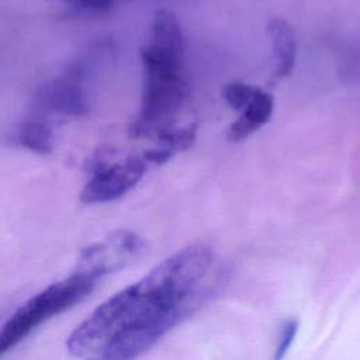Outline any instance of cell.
<instances>
[{
	"label": "cell",
	"mask_w": 360,
	"mask_h": 360,
	"mask_svg": "<svg viewBox=\"0 0 360 360\" xmlns=\"http://www.w3.org/2000/svg\"><path fill=\"white\" fill-rule=\"evenodd\" d=\"M143 90L132 136L156 134L172 125V120L187 97L184 76V41L181 27L163 21L152 27L150 42L141 49Z\"/></svg>",
	"instance_id": "1"
},
{
	"label": "cell",
	"mask_w": 360,
	"mask_h": 360,
	"mask_svg": "<svg viewBox=\"0 0 360 360\" xmlns=\"http://www.w3.org/2000/svg\"><path fill=\"white\" fill-rule=\"evenodd\" d=\"M163 305L174 304L152 298L135 283L105 300L80 322L69 335L66 347L69 353L76 357L100 352L129 322Z\"/></svg>",
	"instance_id": "2"
},
{
	"label": "cell",
	"mask_w": 360,
	"mask_h": 360,
	"mask_svg": "<svg viewBox=\"0 0 360 360\" xmlns=\"http://www.w3.org/2000/svg\"><path fill=\"white\" fill-rule=\"evenodd\" d=\"M96 280L73 271L68 278L48 285L20 307L0 329V359L25 339L39 323L86 298Z\"/></svg>",
	"instance_id": "3"
},
{
	"label": "cell",
	"mask_w": 360,
	"mask_h": 360,
	"mask_svg": "<svg viewBox=\"0 0 360 360\" xmlns=\"http://www.w3.org/2000/svg\"><path fill=\"white\" fill-rule=\"evenodd\" d=\"M211 263V248L195 243L160 262L138 284L158 301L181 304L184 297L205 276Z\"/></svg>",
	"instance_id": "4"
},
{
	"label": "cell",
	"mask_w": 360,
	"mask_h": 360,
	"mask_svg": "<svg viewBox=\"0 0 360 360\" xmlns=\"http://www.w3.org/2000/svg\"><path fill=\"white\" fill-rule=\"evenodd\" d=\"M111 150L101 148L89 163L90 180L80 191L83 204H100L117 200L127 194L143 177L148 163L142 156L128 155L124 160L111 162Z\"/></svg>",
	"instance_id": "5"
},
{
	"label": "cell",
	"mask_w": 360,
	"mask_h": 360,
	"mask_svg": "<svg viewBox=\"0 0 360 360\" xmlns=\"http://www.w3.org/2000/svg\"><path fill=\"white\" fill-rule=\"evenodd\" d=\"M180 305L153 308L124 326L101 350L98 360H135L176 322Z\"/></svg>",
	"instance_id": "6"
},
{
	"label": "cell",
	"mask_w": 360,
	"mask_h": 360,
	"mask_svg": "<svg viewBox=\"0 0 360 360\" xmlns=\"http://www.w3.org/2000/svg\"><path fill=\"white\" fill-rule=\"evenodd\" d=\"M146 252V242L138 233L120 229L105 239L82 249L75 271L93 280L120 271L138 262Z\"/></svg>",
	"instance_id": "7"
},
{
	"label": "cell",
	"mask_w": 360,
	"mask_h": 360,
	"mask_svg": "<svg viewBox=\"0 0 360 360\" xmlns=\"http://www.w3.org/2000/svg\"><path fill=\"white\" fill-rule=\"evenodd\" d=\"M84 69L82 65H72L62 76L45 86L41 103L46 110L79 117L89 111L87 98L83 90Z\"/></svg>",
	"instance_id": "8"
},
{
	"label": "cell",
	"mask_w": 360,
	"mask_h": 360,
	"mask_svg": "<svg viewBox=\"0 0 360 360\" xmlns=\"http://www.w3.org/2000/svg\"><path fill=\"white\" fill-rule=\"evenodd\" d=\"M267 35L270 38L274 60L273 80L278 82L288 77L294 70L297 59L295 32L288 21L277 17L269 22Z\"/></svg>",
	"instance_id": "9"
},
{
	"label": "cell",
	"mask_w": 360,
	"mask_h": 360,
	"mask_svg": "<svg viewBox=\"0 0 360 360\" xmlns=\"http://www.w3.org/2000/svg\"><path fill=\"white\" fill-rule=\"evenodd\" d=\"M274 110V97L259 89L246 107L239 111V117L229 125L228 139L238 142L263 127L271 117Z\"/></svg>",
	"instance_id": "10"
},
{
	"label": "cell",
	"mask_w": 360,
	"mask_h": 360,
	"mask_svg": "<svg viewBox=\"0 0 360 360\" xmlns=\"http://www.w3.org/2000/svg\"><path fill=\"white\" fill-rule=\"evenodd\" d=\"M156 135L158 146L145 150L142 158L146 163L160 165L167 162L176 152L186 150L194 143L197 136V125L188 124L180 128H174L170 125L156 132Z\"/></svg>",
	"instance_id": "11"
},
{
	"label": "cell",
	"mask_w": 360,
	"mask_h": 360,
	"mask_svg": "<svg viewBox=\"0 0 360 360\" xmlns=\"http://www.w3.org/2000/svg\"><path fill=\"white\" fill-rule=\"evenodd\" d=\"M17 141L25 149L35 153H49L53 149L51 128L41 121H25L18 127Z\"/></svg>",
	"instance_id": "12"
},
{
	"label": "cell",
	"mask_w": 360,
	"mask_h": 360,
	"mask_svg": "<svg viewBox=\"0 0 360 360\" xmlns=\"http://www.w3.org/2000/svg\"><path fill=\"white\" fill-rule=\"evenodd\" d=\"M259 89L260 87L245 82H231L224 87L222 96L233 110L240 111L249 104V101L253 98Z\"/></svg>",
	"instance_id": "13"
},
{
	"label": "cell",
	"mask_w": 360,
	"mask_h": 360,
	"mask_svg": "<svg viewBox=\"0 0 360 360\" xmlns=\"http://www.w3.org/2000/svg\"><path fill=\"white\" fill-rule=\"evenodd\" d=\"M68 1L82 10L96 13V14L108 13L115 4V0H68Z\"/></svg>",
	"instance_id": "14"
},
{
	"label": "cell",
	"mask_w": 360,
	"mask_h": 360,
	"mask_svg": "<svg viewBox=\"0 0 360 360\" xmlns=\"http://www.w3.org/2000/svg\"><path fill=\"white\" fill-rule=\"evenodd\" d=\"M295 332H297V322L295 321H291V322H287L283 328V332H281V339H280V343H278V347L276 350V354H274V360H283V357L285 356L294 336H295Z\"/></svg>",
	"instance_id": "15"
}]
</instances>
